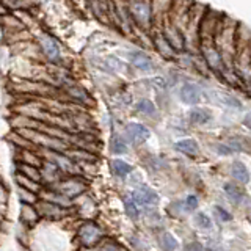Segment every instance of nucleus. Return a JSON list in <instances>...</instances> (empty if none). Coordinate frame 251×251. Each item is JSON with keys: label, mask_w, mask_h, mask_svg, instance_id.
Returning <instances> with one entry per match:
<instances>
[{"label": "nucleus", "mask_w": 251, "mask_h": 251, "mask_svg": "<svg viewBox=\"0 0 251 251\" xmlns=\"http://www.w3.org/2000/svg\"><path fill=\"white\" fill-rule=\"evenodd\" d=\"M107 237L105 229L99 223H96L94 220H85L78 225L75 231V239L77 243L83 250H91L98 245L99 242H102Z\"/></svg>", "instance_id": "obj_1"}, {"label": "nucleus", "mask_w": 251, "mask_h": 251, "mask_svg": "<svg viewBox=\"0 0 251 251\" xmlns=\"http://www.w3.org/2000/svg\"><path fill=\"white\" fill-rule=\"evenodd\" d=\"M50 188L57 190L58 193L65 195L71 201H75L80 198L82 195L88 190V180H86L82 175H74V176H65L57 184L52 185Z\"/></svg>", "instance_id": "obj_2"}, {"label": "nucleus", "mask_w": 251, "mask_h": 251, "mask_svg": "<svg viewBox=\"0 0 251 251\" xmlns=\"http://www.w3.org/2000/svg\"><path fill=\"white\" fill-rule=\"evenodd\" d=\"M127 10L132 21L141 28L148 30L152 24L151 0H127Z\"/></svg>", "instance_id": "obj_3"}, {"label": "nucleus", "mask_w": 251, "mask_h": 251, "mask_svg": "<svg viewBox=\"0 0 251 251\" xmlns=\"http://www.w3.org/2000/svg\"><path fill=\"white\" fill-rule=\"evenodd\" d=\"M36 209L39 212V217L49 220V222H63V220L74 212V209L63 207V206H58V204H53L44 200H39L36 202Z\"/></svg>", "instance_id": "obj_4"}, {"label": "nucleus", "mask_w": 251, "mask_h": 251, "mask_svg": "<svg viewBox=\"0 0 251 251\" xmlns=\"http://www.w3.org/2000/svg\"><path fill=\"white\" fill-rule=\"evenodd\" d=\"M160 31L163 33V36L167 38V41L170 43V46L176 52L185 49V38H184L182 30L177 28L175 24H171L167 18H165L163 22H162V30Z\"/></svg>", "instance_id": "obj_5"}, {"label": "nucleus", "mask_w": 251, "mask_h": 251, "mask_svg": "<svg viewBox=\"0 0 251 251\" xmlns=\"http://www.w3.org/2000/svg\"><path fill=\"white\" fill-rule=\"evenodd\" d=\"M130 196L138 206H146V207H154L160 201L159 193H157L155 190H152L151 187L145 185V184H141L138 188H135Z\"/></svg>", "instance_id": "obj_6"}, {"label": "nucleus", "mask_w": 251, "mask_h": 251, "mask_svg": "<svg viewBox=\"0 0 251 251\" xmlns=\"http://www.w3.org/2000/svg\"><path fill=\"white\" fill-rule=\"evenodd\" d=\"M149 137H151V130L141 123H129L124 127V140L130 141L133 145L145 143Z\"/></svg>", "instance_id": "obj_7"}, {"label": "nucleus", "mask_w": 251, "mask_h": 251, "mask_svg": "<svg viewBox=\"0 0 251 251\" xmlns=\"http://www.w3.org/2000/svg\"><path fill=\"white\" fill-rule=\"evenodd\" d=\"M41 184H46L47 187H52L65 177V175L61 173V170L57 167L55 163L49 162V160H44L41 165Z\"/></svg>", "instance_id": "obj_8"}, {"label": "nucleus", "mask_w": 251, "mask_h": 251, "mask_svg": "<svg viewBox=\"0 0 251 251\" xmlns=\"http://www.w3.org/2000/svg\"><path fill=\"white\" fill-rule=\"evenodd\" d=\"M179 96H180V100L187 105H198L202 99V93H201V88L198 85L188 82V83H184L182 86H180Z\"/></svg>", "instance_id": "obj_9"}, {"label": "nucleus", "mask_w": 251, "mask_h": 251, "mask_svg": "<svg viewBox=\"0 0 251 251\" xmlns=\"http://www.w3.org/2000/svg\"><path fill=\"white\" fill-rule=\"evenodd\" d=\"M39 44H41V49L43 53L46 55L47 60L50 61H58L61 57V50H60V46L58 41L55 38H52L50 35H43L41 39H39Z\"/></svg>", "instance_id": "obj_10"}, {"label": "nucleus", "mask_w": 251, "mask_h": 251, "mask_svg": "<svg viewBox=\"0 0 251 251\" xmlns=\"http://www.w3.org/2000/svg\"><path fill=\"white\" fill-rule=\"evenodd\" d=\"M19 220H21L22 225L33 227V226H36L39 222H41V217H39V212H38L36 206H33V204H21Z\"/></svg>", "instance_id": "obj_11"}, {"label": "nucleus", "mask_w": 251, "mask_h": 251, "mask_svg": "<svg viewBox=\"0 0 251 251\" xmlns=\"http://www.w3.org/2000/svg\"><path fill=\"white\" fill-rule=\"evenodd\" d=\"M231 176L234 179L235 184L239 185H247L250 184V171L247 168V165L240 160H234L231 165Z\"/></svg>", "instance_id": "obj_12"}, {"label": "nucleus", "mask_w": 251, "mask_h": 251, "mask_svg": "<svg viewBox=\"0 0 251 251\" xmlns=\"http://www.w3.org/2000/svg\"><path fill=\"white\" fill-rule=\"evenodd\" d=\"M175 149L187 157H196L200 154V145L193 138H182L175 143Z\"/></svg>", "instance_id": "obj_13"}, {"label": "nucleus", "mask_w": 251, "mask_h": 251, "mask_svg": "<svg viewBox=\"0 0 251 251\" xmlns=\"http://www.w3.org/2000/svg\"><path fill=\"white\" fill-rule=\"evenodd\" d=\"M212 112L206 107H195L192 108L190 112H188V120H190L192 124H196V126H204L212 121Z\"/></svg>", "instance_id": "obj_14"}, {"label": "nucleus", "mask_w": 251, "mask_h": 251, "mask_svg": "<svg viewBox=\"0 0 251 251\" xmlns=\"http://www.w3.org/2000/svg\"><path fill=\"white\" fill-rule=\"evenodd\" d=\"M173 5V0H151V13H152V22L159 19L163 22L170 13V8Z\"/></svg>", "instance_id": "obj_15"}, {"label": "nucleus", "mask_w": 251, "mask_h": 251, "mask_svg": "<svg viewBox=\"0 0 251 251\" xmlns=\"http://www.w3.org/2000/svg\"><path fill=\"white\" fill-rule=\"evenodd\" d=\"M154 47H155L157 50H159V53L162 55L163 58H168V60L175 58L176 50L170 46V43L167 41V38L163 36L162 31H159V33L154 35Z\"/></svg>", "instance_id": "obj_16"}, {"label": "nucleus", "mask_w": 251, "mask_h": 251, "mask_svg": "<svg viewBox=\"0 0 251 251\" xmlns=\"http://www.w3.org/2000/svg\"><path fill=\"white\" fill-rule=\"evenodd\" d=\"M110 171H112V175L116 176L118 179H126L130 173L133 171V167L130 163H127L123 159H113L110 160Z\"/></svg>", "instance_id": "obj_17"}, {"label": "nucleus", "mask_w": 251, "mask_h": 251, "mask_svg": "<svg viewBox=\"0 0 251 251\" xmlns=\"http://www.w3.org/2000/svg\"><path fill=\"white\" fill-rule=\"evenodd\" d=\"M130 63L133 68H137L138 71H143V73H149V71L154 69V61L149 58L146 53H141V52H132Z\"/></svg>", "instance_id": "obj_18"}, {"label": "nucleus", "mask_w": 251, "mask_h": 251, "mask_svg": "<svg viewBox=\"0 0 251 251\" xmlns=\"http://www.w3.org/2000/svg\"><path fill=\"white\" fill-rule=\"evenodd\" d=\"M223 192L227 196V200L234 204H240L243 200H245V193L242 190V185L235 184V182H225Z\"/></svg>", "instance_id": "obj_19"}, {"label": "nucleus", "mask_w": 251, "mask_h": 251, "mask_svg": "<svg viewBox=\"0 0 251 251\" xmlns=\"http://www.w3.org/2000/svg\"><path fill=\"white\" fill-rule=\"evenodd\" d=\"M157 245L162 251H176L179 248V242L177 239L168 231H162L157 235Z\"/></svg>", "instance_id": "obj_20"}, {"label": "nucleus", "mask_w": 251, "mask_h": 251, "mask_svg": "<svg viewBox=\"0 0 251 251\" xmlns=\"http://www.w3.org/2000/svg\"><path fill=\"white\" fill-rule=\"evenodd\" d=\"M19 162L31 165V167H36V168H41L44 159L38 152H35L31 148H25L19 151Z\"/></svg>", "instance_id": "obj_21"}, {"label": "nucleus", "mask_w": 251, "mask_h": 251, "mask_svg": "<svg viewBox=\"0 0 251 251\" xmlns=\"http://www.w3.org/2000/svg\"><path fill=\"white\" fill-rule=\"evenodd\" d=\"M16 173H19V175L25 176L28 179H33L36 182H41V170L36 167H31V165L18 162V165H16Z\"/></svg>", "instance_id": "obj_22"}, {"label": "nucleus", "mask_w": 251, "mask_h": 251, "mask_svg": "<svg viewBox=\"0 0 251 251\" xmlns=\"http://www.w3.org/2000/svg\"><path fill=\"white\" fill-rule=\"evenodd\" d=\"M14 180H16V184H18V187L27 188V190H31V192H35L38 195H39V192L43 190V184L41 182H36V180H33V179H28L25 176L19 175V173H16V175H14Z\"/></svg>", "instance_id": "obj_23"}, {"label": "nucleus", "mask_w": 251, "mask_h": 251, "mask_svg": "<svg viewBox=\"0 0 251 251\" xmlns=\"http://www.w3.org/2000/svg\"><path fill=\"white\" fill-rule=\"evenodd\" d=\"M140 206L132 200V196L127 195L124 198V212H126V215H127L130 220H133V222H137V220L140 218Z\"/></svg>", "instance_id": "obj_24"}, {"label": "nucleus", "mask_w": 251, "mask_h": 251, "mask_svg": "<svg viewBox=\"0 0 251 251\" xmlns=\"http://www.w3.org/2000/svg\"><path fill=\"white\" fill-rule=\"evenodd\" d=\"M88 251H124V248L115 239L105 237L102 242H99L96 247L88 250Z\"/></svg>", "instance_id": "obj_25"}, {"label": "nucleus", "mask_w": 251, "mask_h": 251, "mask_svg": "<svg viewBox=\"0 0 251 251\" xmlns=\"http://www.w3.org/2000/svg\"><path fill=\"white\" fill-rule=\"evenodd\" d=\"M18 198L21 204H33V206H36V202L39 201V195L31 190H27V188L18 187Z\"/></svg>", "instance_id": "obj_26"}, {"label": "nucleus", "mask_w": 251, "mask_h": 251, "mask_svg": "<svg viewBox=\"0 0 251 251\" xmlns=\"http://www.w3.org/2000/svg\"><path fill=\"white\" fill-rule=\"evenodd\" d=\"M137 112L143 113L146 116H154L157 113V108H155V104L152 100L149 99H141L137 102Z\"/></svg>", "instance_id": "obj_27"}, {"label": "nucleus", "mask_w": 251, "mask_h": 251, "mask_svg": "<svg viewBox=\"0 0 251 251\" xmlns=\"http://www.w3.org/2000/svg\"><path fill=\"white\" fill-rule=\"evenodd\" d=\"M110 151H112L113 154H118V155H121V154H126L127 152V141H126L124 138L121 137H113L112 141H110Z\"/></svg>", "instance_id": "obj_28"}, {"label": "nucleus", "mask_w": 251, "mask_h": 251, "mask_svg": "<svg viewBox=\"0 0 251 251\" xmlns=\"http://www.w3.org/2000/svg\"><path fill=\"white\" fill-rule=\"evenodd\" d=\"M193 220L196 227H200V229H210L212 227V218L207 214H204V212H196Z\"/></svg>", "instance_id": "obj_29"}, {"label": "nucleus", "mask_w": 251, "mask_h": 251, "mask_svg": "<svg viewBox=\"0 0 251 251\" xmlns=\"http://www.w3.org/2000/svg\"><path fill=\"white\" fill-rule=\"evenodd\" d=\"M212 212H214L215 220H217V222H220V223H229V222H232V215L226 209H223L222 206H214V207H212Z\"/></svg>", "instance_id": "obj_30"}, {"label": "nucleus", "mask_w": 251, "mask_h": 251, "mask_svg": "<svg viewBox=\"0 0 251 251\" xmlns=\"http://www.w3.org/2000/svg\"><path fill=\"white\" fill-rule=\"evenodd\" d=\"M220 102L229 108H242V102L237 98H234L231 94H226V93L220 94Z\"/></svg>", "instance_id": "obj_31"}, {"label": "nucleus", "mask_w": 251, "mask_h": 251, "mask_svg": "<svg viewBox=\"0 0 251 251\" xmlns=\"http://www.w3.org/2000/svg\"><path fill=\"white\" fill-rule=\"evenodd\" d=\"M68 94L73 99H75L77 102L88 100V96H86V93L82 88H78V86H69V88H68Z\"/></svg>", "instance_id": "obj_32"}, {"label": "nucleus", "mask_w": 251, "mask_h": 251, "mask_svg": "<svg viewBox=\"0 0 251 251\" xmlns=\"http://www.w3.org/2000/svg\"><path fill=\"white\" fill-rule=\"evenodd\" d=\"M214 149H215V152L218 155H223V157L235 154V151L231 148L229 143H217V145H214Z\"/></svg>", "instance_id": "obj_33"}, {"label": "nucleus", "mask_w": 251, "mask_h": 251, "mask_svg": "<svg viewBox=\"0 0 251 251\" xmlns=\"http://www.w3.org/2000/svg\"><path fill=\"white\" fill-rule=\"evenodd\" d=\"M184 206L187 209V212H195L200 206V200L196 195H188L187 198L184 200Z\"/></svg>", "instance_id": "obj_34"}, {"label": "nucleus", "mask_w": 251, "mask_h": 251, "mask_svg": "<svg viewBox=\"0 0 251 251\" xmlns=\"http://www.w3.org/2000/svg\"><path fill=\"white\" fill-rule=\"evenodd\" d=\"M6 6H11L14 10H24V8H27L28 5H31V0H3Z\"/></svg>", "instance_id": "obj_35"}, {"label": "nucleus", "mask_w": 251, "mask_h": 251, "mask_svg": "<svg viewBox=\"0 0 251 251\" xmlns=\"http://www.w3.org/2000/svg\"><path fill=\"white\" fill-rule=\"evenodd\" d=\"M184 251H210V250H206L200 242H190L184 247Z\"/></svg>", "instance_id": "obj_36"}, {"label": "nucleus", "mask_w": 251, "mask_h": 251, "mask_svg": "<svg viewBox=\"0 0 251 251\" xmlns=\"http://www.w3.org/2000/svg\"><path fill=\"white\" fill-rule=\"evenodd\" d=\"M152 82H154L155 86H159V88H162V90H163V88H167V82H165V78H163V77H154V80H152Z\"/></svg>", "instance_id": "obj_37"}, {"label": "nucleus", "mask_w": 251, "mask_h": 251, "mask_svg": "<svg viewBox=\"0 0 251 251\" xmlns=\"http://www.w3.org/2000/svg\"><path fill=\"white\" fill-rule=\"evenodd\" d=\"M243 126H245L247 129H250L251 130V113H247L245 116H243Z\"/></svg>", "instance_id": "obj_38"}, {"label": "nucleus", "mask_w": 251, "mask_h": 251, "mask_svg": "<svg viewBox=\"0 0 251 251\" xmlns=\"http://www.w3.org/2000/svg\"><path fill=\"white\" fill-rule=\"evenodd\" d=\"M248 220H250V223H251V210L248 212Z\"/></svg>", "instance_id": "obj_39"}]
</instances>
